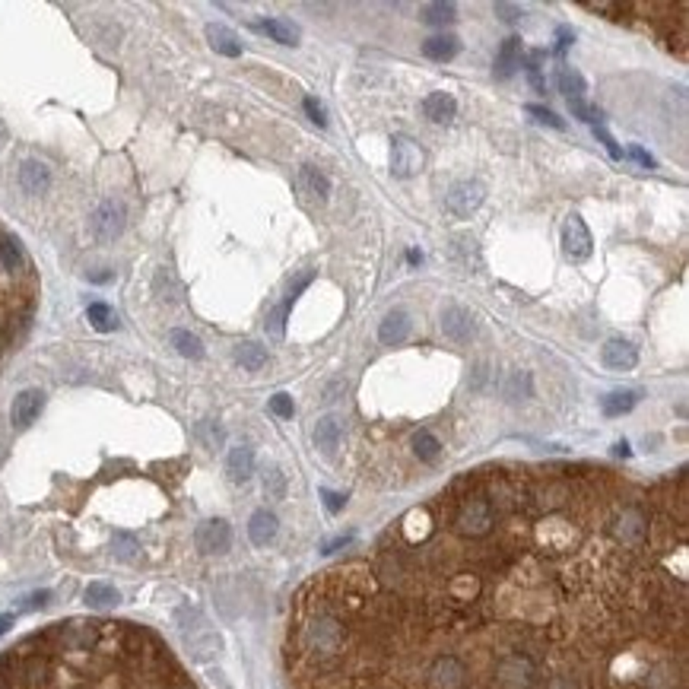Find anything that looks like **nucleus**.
Returning a JSON list of instances; mask_svg holds the SVG:
<instances>
[{"instance_id":"f257e3e1","label":"nucleus","mask_w":689,"mask_h":689,"mask_svg":"<svg viewBox=\"0 0 689 689\" xmlns=\"http://www.w3.org/2000/svg\"><path fill=\"white\" fill-rule=\"evenodd\" d=\"M32 302H35V277H32V267L10 271V267L0 264V356H4V353L19 340V334L29 327Z\"/></svg>"},{"instance_id":"f03ea898","label":"nucleus","mask_w":689,"mask_h":689,"mask_svg":"<svg viewBox=\"0 0 689 689\" xmlns=\"http://www.w3.org/2000/svg\"><path fill=\"white\" fill-rule=\"evenodd\" d=\"M302 642H305V648L314 654V658H334V654H340V648H343V642H346V629L337 616L321 613L305 626Z\"/></svg>"},{"instance_id":"7ed1b4c3","label":"nucleus","mask_w":689,"mask_h":689,"mask_svg":"<svg viewBox=\"0 0 689 689\" xmlns=\"http://www.w3.org/2000/svg\"><path fill=\"white\" fill-rule=\"evenodd\" d=\"M492 528H496V508H492L489 499H480V496L467 499L455 515V530L461 537H474L477 540V537H486Z\"/></svg>"},{"instance_id":"20e7f679","label":"nucleus","mask_w":689,"mask_h":689,"mask_svg":"<svg viewBox=\"0 0 689 689\" xmlns=\"http://www.w3.org/2000/svg\"><path fill=\"white\" fill-rule=\"evenodd\" d=\"M496 683L502 689H534L537 664L528 654H508L496 664Z\"/></svg>"},{"instance_id":"39448f33","label":"nucleus","mask_w":689,"mask_h":689,"mask_svg":"<svg viewBox=\"0 0 689 689\" xmlns=\"http://www.w3.org/2000/svg\"><path fill=\"white\" fill-rule=\"evenodd\" d=\"M426 683H429V689H464V683H467V667L455 654H442V658H435L429 664Z\"/></svg>"},{"instance_id":"423d86ee","label":"nucleus","mask_w":689,"mask_h":689,"mask_svg":"<svg viewBox=\"0 0 689 689\" xmlns=\"http://www.w3.org/2000/svg\"><path fill=\"white\" fill-rule=\"evenodd\" d=\"M423 169V149L413 137L397 134L391 140V172L397 178H413V175Z\"/></svg>"},{"instance_id":"0eeeda50","label":"nucleus","mask_w":689,"mask_h":689,"mask_svg":"<svg viewBox=\"0 0 689 689\" xmlns=\"http://www.w3.org/2000/svg\"><path fill=\"white\" fill-rule=\"evenodd\" d=\"M591 248H594V241H591V232H588L585 220H581L579 213H572L566 220V226H562V251H566L569 261L581 264V261L591 258Z\"/></svg>"},{"instance_id":"6e6552de","label":"nucleus","mask_w":689,"mask_h":689,"mask_svg":"<svg viewBox=\"0 0 689 689\" xmlns=\"http://www.w3.org/2000/svg\"><path fill=\"white\" fill-rule=\"evenodd\" d=\"M483 197H486V188H483L480 181L464 178V181H455V185L448 188V194H445V203H448V210L455 216L467 220V216L483 203Z\"/></svg>"},{"instance_id":"1a4fd4ad","label":"nucleus","mask_w":689,"mask_h":689,"mask_svg":"<svg viewBox=\"0 0 689 689\" xmlns=\"http://www.w3.org/2000/svg\"><path fill=\"white\" fill-rule=\"evenodd\" d=\"M194 540H197V550H200V553L220 556L232 547V528H229L222 518H210V521H203L200 528H197Z\"/></svg>"},{"instance_id":"9d476101","label":"nucleus","mask_w":689,"mask_h":689,"mask_svg":"<svg viewBox=\"0 0 689 689\" xmlns=\"http://www.w3.org/2000/svg\"><path fill=\"white\" fill-rule=\"evenodd\" d=\"M648 534V518L642 508H622V515L616 518L613 524V537L620 543H626V547H635V543H642Z\"/></svg>"},{"instance_id":"9b49d317","label":"nucleus","mask_w":689,"mask_h":689,"mask_svg":"<svg viewBox=\"0 0 689 689\" xmlns=\"http://www.w3.org/2000/svg\"><path fill=\"white\" fill-rule=\"evenodd\" d=\"M295 188H299L302 200L308 203H324L327 194H331V181H327L324 172H318L314 166H302L295 172Z\"/></svg>"},{"instance_id":"f8f14e48","label":"nucleus","mask_w":689,"mask_h":689,"mask_svg":"<svg viewBox=\"0 0 689 689\" xmlns=\"http://www.w3.org/2000/svg\"><path fill=\"white\" fill-rule=\"evenodd\" d=\"M600 363L613 372H629V369H635V363H639V350H635L629 340L613 337L600 346Z\"/></svg>"},{"instance_id":"ddd939ff","label":"nucleus","mask_w":689,"mask_h":689,"mask_svg":"<svg viewBox=\"0 0 689 689\" xmlns=\"http://www.w3.org/2000/svg\"><path fill=\"white\" fill-rule=\"evenodd\" d=\"M442 331L448 340H455V343H467L470 337H474L477 324H474V314L467 312V308L461 305H451L442 312Z\"/></svg>"},{"instance_id":"4468645a","label":"nucleus","mask_w":689,"mask_h":689,"mask_svg":"<svg viewBox=\"0 0 689 689\" xmlns=\"http://www.w3.org/2000/svg\"><path fill=\"white\" fill-rule=\"evenodd\" d=\"M45 406V394L38 388H25L16 394V400H13V410H10V419L16 429H25L29 423H35L38 413H42Z\"/></svg>"},{"instance_id":"2eb2a0df","label":"nucleus","mask_w":689,"mask_h":689,"mask_svg":"<svg viewBox=\"0 0 689 689\" xmlns=\"http://www.w3.org/2000/svg\"><path fill=\"white\" fill-rule=\"evenodd\" d=\"M93 226H96V235H98V239H105V241L118 239V235H121V229H124V210L118 207L115 200H105L102 207L96 210Z\"/></svg>"},{"instance_id":"dca6fc26","label":"nucleus","mask_w":689,"mask_h":689,"mask_svg":"<svg viewBox=\"0 0 689 689\" xmlns=\"http://www.w3.org/2000/svg\"><path fill=\"white\" fill-rule=\"evenodd\" d=\"M406 334H410V314H406L404 308H394V312L385 314L382 327H378V340H382L385 346L404 343Z\"/></svg>"},{"instance_id":"f3484780","label":"nucleus","mask_w":689,"mask_h":689,"mask_svg":"<svg viewBox=\"0 0 689 689\" xmlns=\"http://www.w3.org/2000/svg\"><path fill=\"white\" fill-rule=\"evenodd\" d=\"M277 515L267 508L254 511L251 521H248V537H251L254 547H267V543H273V537H277Z\"/></svg>"},{"instance_id":"a211bd4d","label":"nucleus","mask_w":689,"mask_h":689,"mask_svg":"<svg viewBox=\"0 0 689 689\" xmlns=\"http://www.w3.org/2000/svg\"><path fill=\"white\" fill-rule=\"evenodd\" d=\"M521 67V38L518 35H511V38H505L502 42V48H499V55H496V76L499 80H508L515 70Z\"/></svg>"},{"instance_id":"6ab92c4d","label":"nucleus","mask_w":689,"mask_h":689,"mask_svg":"<svg viewBox=\"0 0 689 689\" xmlns=\"http://www.w3.org/2000/svg\"><path fill=\"white\" fill-rule=\"evenodd\" d=\"M226 474L232 483H248L254 474V455L251 448H245V445H239V448L229 451L226 457Z\"/></svg>"},{"instance_id":"aec40b11","label":"nucleus","mask_w":689,"mask_h":689,"mask_svg":"<svg viewBox=\"0 0 689 689\" xmlns=\"http://www.w3.org/2000/svg\"><path fill=\"white\" fill-rule=\"evenodd\" d=\"M340 438H343V426H340L337 416H321L318 423H314V445H318L324 455H334V451H337Z\"/></svg>"},{"instance_id":"412c9836","label":"nucleus","mask_w":689,"mask_h":689,"mask_svg":"<svg viewBox=\"0 0 689 689\" xmlns=\"http://www.w3.org/2000/svg\"><path fill=\"white\" fill-rule=\"evenodd\" d=\"M19 185H23V191H29V194H45L51 185V172L42 166V162L25 159L23 169H19Z\"/></svg>"},{"instance_id":"4be33fe9","label":"nucleus","mask_w":689,"mask_h":689,"mask_svg":"<svg viewBox=\"0 0 689 689\" xmlns=\"http://www.w3.org/2000/svg\"><path fill=\"white\" fill-rule=\"evenodd\" d=\"M207 42H210V48L220 51V55H226V57H239V55H241V42H239V35H235L232 29H226V25L210 23V25H207Z\"/></svg>"},{"instance_id":"5701e85b","label":"nucleus","mask_w":689,"mask_h":689,"mask_svg":"<svg viewBox=\"0 0 689 689\" xmlns=\"http://www.w3.org/2000/svg\"><path fill=\"white\" fill-rule=\"evenodd\" d=\"M423 111H426L429 121L448 124L451 118H455V111H457V102H455V96H448V93H432V96H426Z\"/></svg>"},{"instance_id":"b1692460","label":"nucleus","mask_w":689,"mask_h":689,"mask_svg":"<svg viewBox=\"0 0 689 689\" xmlns=\"http://www.w3.org/2000/svg\"><path fill=\"white\" fill-rule=\"evenodd\" d=\"M457 51H461L457 35H432L423 42V55L429 57V61H451Z\"/></svg>"},{"instance_id":"393cba45","label":"nucleus","mask_w":689,"mask_h":689,"mask_svg":"<svg viewBox=\"0 0 689 689\" xmlns=\"http://www.w3.org/2000/svg\"><path fill=\"white\" fill-rule=\"evenodd\" d=\"M635 404H639V391H613L600 400V410H603V416H622Z\"/></svg>"},{"instance_id":"a878e982","label":"nucleus","mask_w":689,"mask_h":689,"mask_svg":"<svg viewBox=\"0 0 689 689\" xmlns=\"http://www.w3.org/2000/svg\"><path fill=\"white\" fill-rule=\"evenodd\" d=\"M559 89L566 93L569 105H572V102H585V93H588L585 76H581L579 70H572V67H562L559 70Z\"/></svg>"},{"instance_id":"bb28decb","label":"nucleus","mask_w":689,"mask_h":689,"mask_svg":"<svg viewBox=\"0 0 689 689\" xmlns=\"http://www.w3.org/2000/svg\"><path fill=\"white\" fill-rule=\"evenodd\" d=\"M258 29L280 45H299V29H295L292 23H286V19H264Z\"/></svg>"},{"instance_id":"cd10ccee","label":"nucleus","mask_w":689,"mask_h":689,"mask_svg":"<svg viewBox=\"0 0 689 689\" xmlns=\"http://www.w3.org/2000/svg\"><path fill=\"white\" fill-rule=\"evenodd\" d=\"M235 359H239V365L245 372H261L267 365V350H264V346H258V343H239Z\"/></svg>"},{"instance_id":"c85d7f7f","label":"nucleus","mask_w":689,"mask_h":689,"mask_svg":"<svg viewBox=\"0 0 689 689\" xmlns=\"http://www.w3.org/2000/svg\"><path fill=\"white\" fill-rule=\"evenodd\" d=\"M118 600H121V594H118L111 585H105V581H93V585L86 588V603L96 610H108V607H118Z\"/></svg>"},{"instance_id":"c756f323","label":"nucleus","mask_w":689,"mask_h":689,"mask_svg":"<svg viewBox=\"0 0 689 689\" xmlns=\"http://www.w3.org/2000/svg\"><path fill=\"white\" fill-rule=\"evenodd\" d=\"M438 451H442V442H438L432 432L419 429L416 435H413V455H416L419 461H435Z\"/></svg>"},{"instance_id":"7c9ffc66","label":"nucleus","mask_w":689,"mask_h":689,"mask_svg":"<svg viewBox=\"0 0 689 689\" xmlns=\"http://www.w3.org/2000/svg\"><path fill=\"white\" fill-rule=\"evenodd\" d=\"M86 318H89V324H93L96 331H115V327H118L115 312H111L105 302H93V305L86 308Z\"/></svg>"},{"instance_id":"2f4dec72","label":"nucleus","mask_w":689,"mask_h":689,"mask_svg":"<svg viewBox=\"0 0 689 689\" xmlns=\"http://www.w3.org/2000/svg\"><path fill=\"white\" fill-rule=\"evenodd\" d=\"M419 13L426 25H448L455 19V4H426Z\"/></svg>"},{"instance_id":"473e14b6","label":"nucleus","mask_w":689,"mask_h":689,"mask_svg":"<svg viewBox=\"0 0 689 689\" xmlns=\"http://www.w3.org/2000/svg\"><path fill=\"white\" fill-rule=\"evenodd\" d=\"M172 346L181 353V356H188V359H200L203 356L200 340H197L194 334H188V331H172Z\"/></svg>"},{"instance_id":"72a5a7b5","label":"nucleus","mask_w":689,"mask_h":689,"mask_svg":"<svg viewBox=\"0 0 689 689\" xmlns=\"http://www.w3.org/2000/svg\"><path fill=\"white\" fill-rule=\"evenodd\" d=\"M290 308H292V302L286 299V302H280V305L273 308L271 314H267V334H271L273 340H283V334H286V314H290Z\"/></svg>"},{"instance_id":"f704fd0d","label":"nucleus","mask_w":689,"mask_h":689,"mask_svg":"<svg viewBox=\"0 0 689 689\" xmlns=\"http://www.w3.org/2000/svg\"><path fill=\"white\" fill-rule=\"evenodd\" d=\"M264 492L271 499H283L286 496V477H283V470H280V467H271L264 474Z\"/></svg>"},{"instance_id":"c9c22d12","label":"nucleus","mask_w":689,"mask_h":689,"mask_svg":"<svg viewBox=\"0 0 689 689\" xmlns=\"http://www.w3.org/2000/svg\"><path fill=\"white\" fill-rule=\"evenodd\" d=\"M271 413H273V416H280V419H292L295 404H292L290 394H273V397H271Z\"/></svg>"},{"instance_id":"e433bc0d","label":"nucleus","mask_w":689,"mask_h":689,"mask_svg":"<svg viewBox=\"0 0 689 689\" xmlns=\"http://www.w3.org/2000/svg\"><path fill=\"white\" fill-rule=\"evenodd\" d=\"M111 547H115L118 559H134L137 556V540L130 534H115V543H111Z\"/></svg>"},{"instance_id":"4c0bfd02","label":"nucleus","mask_w":689,"mask_h":689,"mask_svg":"<svg viewBox=\"0 0 689 689\" xmlns=\"http://www.w3.org/2000/svg\"><path fill=\"white\" fill-rule=\"evenodd\" d=\"M528 111L537 118V121L550 124V127H556V130H562V127H566V124H562V118H556V111L543 108V105H528Z\"/></svg>"},{"instance_id":"58836bf2","label":"nucleus","mask_w":689,"mask_h":689,"mask_svg":"<svg viewBox=\"0 0 689 689\" xmlns=\"http://www.w3.org/2000/svg\"><path fill=\"white\" fill-rule=\"evenodd\" d=\"M588 10H594V13H607V16L610 19H620L622 16V13H626L629 10V6L626 4H603V0H597V4H594V0H588Z\"/></svg>"},{"instance_id":"ea45409f","label":"nucleus","mask_w":689,"mask_h":689,"mask_svg":"<svg viewBox=\"0 0 689 689\" xmlns=\"http://www.w3.org/2000/svg\"><path fill=\"white\" fill-rule=\"evenodd\" d=\"M302 105H305L308 118H312V121L318 124V127H324V124H327V111H324V105H321L318 98H312V96H308V98H305V102H302Z\"/></svg>"},{"instance_id":"a19ab883","label":"nucleus","mask_w":689,"mask_h":689,"mask_svg":"<svg viewBox=\"0 0 689 689\" xmlns=\"http://www.w3.org/2000/svg\"><path fill=\"white\" fill-rule=\"evenodd\" d=\"M594 134H597V140H600V143H603V147H607V149H610V156H613V159H620V156H622V149H620V147H616V140H613V137H610V134H607V130H603V127H600V124H594Z\"/></svg>"},{"instance_id":"79ce46f5","label":"nucleus","mask_w":689,"mask_h":689,"mask_svg":"<svg viewBox=\"0 0 689 689\" xmlns=\"http://www.w3.org/2000/svg\"><path fill=\"white\" fill-rule=\"evenodd\" d=\"M496 13L505 19V23H518V19L524 16V10H521V6H515V4H496Z\"/></svg>"},{"instance_id":"37998d69","label":"nucleus","mask_w":689,"mask_h":689,"mask_svg":"<svg viewBox=\"0 0 689 689\" xmlns=\"http://www.w3.org/2000/svg\"><path fill=\"white\" fill-rule=\"evenodd\" d=\"M48 600H51L48 591H35V594H29V597L23 600V607H25V610H38V607H45Z\"/></svg>"},{"instance_id":"c03bdc74","label":"nucleus","mask_w":689,"mask_h":689,"mask_svg":"<svg viewBox=\"0 0 689 689\" xmlns=\"http://www.w3.org/2000/svg\"><path fill=\"white\" fill-rule=\"evenodd\" d=\"M321 499H324L327 511H340L343 508V496L340 492H331V489H321Z\"/></svg>"},{"instance_id":"a18cd8bd","label":"nucleus","mask_w":689,"mask_h":689,"mask_svg":"<svg viewBox=\"0 0 689 689\" xmlns=\"http://www.w3.org/2000/svg\"><path fill=\"white\" fill-rule=\"evenodd\" d=\"M312 277H314V271H305V273H302V277H299V280H295V283L290 286V295H286V299H290V302H295V295H299V292L305 290L308 283H312Z\"/></svg>"},{"instance_id":"49530a36","label":"nucleus","mask_w":689,"mask_h":689,"mask_svg":"<svg viewBox=\"0 0 689 689\" xmlns=\"http://www.w3.org/2000/svg\"><path fill=\"white\" fill-rule=\"evenodd\" d=\"M629 156H632L639 166H645V169H654V156L651 153H645L642 147H629Z\"/></svg>"},{"instance_id":"de8ad7c7","label":"nucleus","mask_w":689,"mask_h":689,"mask_svg":"<svg viewBox=\"0 0 689 689\" xmlns=\"http://www.w3.org/2000/svg\"><path fill=\"white\" fill-rule=\"evenodd\" d=\"M575 38V32L572 29H559V45H556V55H566V48H569V42Z\"/></svg>"},{"instance_id":"09e8293b","label":"nucleus","mask_w":689,"mask_h":689,"mask_svg":"<svg viewBox=\"0 0 689 689\" xmlns=\"http://www.w3.org/2000/svg\"><path fill=\"white\" fill-rule=\"evenodd\" d=\"M547 689H575V683H572V680H566V677H559V680H553Z\"/></svg>"},{"instance_id":"8fccbe9b","label":"nucleus","mask_w":689,"mask_h":689,"mask_svg":"<svg viewBox=\"0 0 689 689\" xmlns=\"http://www.w3.org/2000/svg\"><path fill=\"white\" fill-rule=\"evenodd\" d=\"M346 543H350V537H337V540H334V543H327V547H324V553H334V550L346 547Z\"/></svg>"},{"instance_id":"3c124183","label":"nucleus","mask_w":689,"mask_h":689,"mask_svg":"<svg viewBox=\"0 0 689 689\" xmlns=\"http://www.w3.org/2000/svg\"><path fill=\"white\" fill-rule=\"evenodd\" d=\"M10 629H13V616H10V613H4V616H0V635H6Z\"/></svg>"},{"instance_id":"603ef678","label":"nucleus","mask_w":689,"mask_h":689,"mask_svg":"<svg viewBox=\"0 0 689 689\" xmlns=\"http://www.w3.org/2000/svg\"><path fill=\"white\" fill-rule=\"evenodd\" d=\"M613 451H616V455H620V457H629V445H626V442H620Z\"/></svg>"},{"instance_id":"864d4df0","label":"nucleus","mask_w":689,"mask_h":689,"mask_svg":"<svg viewBox=\"0 0 689 689\" xmlns=\"http://www.w3.org/2000/svg\"><path fill=\"white\" fill-rule=\"evenodd\" d=\"M406 261H410V264H419V261H423V254H419V251H410V254H406Z\"/></svg>"}]
</instances>
